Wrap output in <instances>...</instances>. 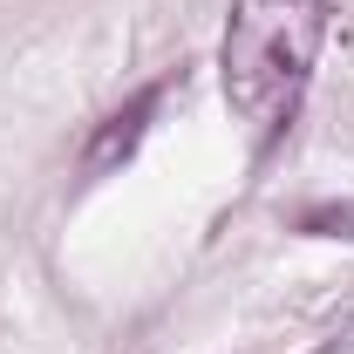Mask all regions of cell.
Here are the masks:
<instances>
[{
  "mask_svg": "<svg viewBox=\"0 0 354 354\" xmlns=\"http://www.w3.org/2000/svg\"><path fill=\"white\" fill-rule=\"evenodd\" d=\"M327 41V0H232L218 41V82L239 123L279 136L293 123Z\"/></svg>",
  "mask_w": 354,
  "mask_h": 354,
  "instance_id": "cell-1",
  "label": "cell"
},
{
  "mask_svg": "<svg viewBox=\"0 0 354 354\" xmlns=\"http://www.w3.org/2000/svg\"><path fill=\"white\" fill-rule=\"evenodd\" d=\"M157 102H164V82L136 88L130 102H123V109H116L102 130L88 136L82 171H88V177H102V171H116V164H130V157H136V143H143V130H150V116H157Z\"/></svg>",
  "mask_w": 354,
  "mask_h": 354,
  "instance_id": "cell-2",
  "label": "cell"
}]
</instances>
